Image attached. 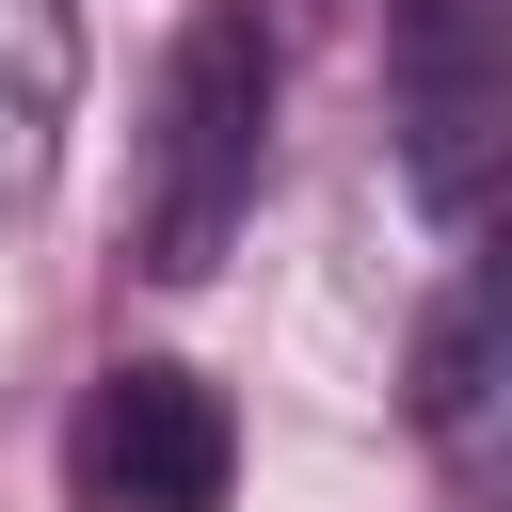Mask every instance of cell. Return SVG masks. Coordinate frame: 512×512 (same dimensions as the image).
<instances>
[{
	"mask_svg": "<svg viewBox=\"0 0 512 512\" xmlns=\"http://www.w3.org/2000/svg\"><path fill=\"white\" fill-rule=\"evenodd\" d=\"M496 128H512L496 0H400V176L448 240H480V208H496Z\"/></svg>",
	"mask_w": 512,
	"mask_h": 512,
	"instance_id": "obj_3",
	"label": "cell"
},
{
	"mask_svg": "<svg viewBox=\"0 0 512 512\" xmlns=\"http://www.w3.org/2000/svg\"><path fill=\"white\" fill-rule=\"evenodd\" d=\"M416 432H432V464L464 480V496H496V288L480 272H448V304L416 320Z\"/></svg>",
	"mask_w": 512,
	"mask_h": 512,
	"instance_id": "obj_4",
	"label": "cell"
},
{
	"mask_svg": "<svg viewBox=\"0 0 512 512\" xmlns=\"http://www.w3.org/2000/svg\"><path fill=\"white\" fill-rule=\"evenodd\" d=\"M64 480H80V512H224V496H240V416H224L208 368L112 352V368L80 384Z\"/></svg>",
	"mask_w": 512,
	"mask_h": 512,
	"instance_id": "obj_2",
	"label": "cell"
},
{
	"mask_svg": "<svg viewBox=\"0 0 512 512\" xmlns=\"http://www.w3.org/2000/svg\"><path fill=\"white\" fill-rule=\"evenodd\" d=\"M64 112H80V16L64 0H0V208L48 192Z\"/></svg>",
	"mask_w": 512,
	"mask_h": 512,
	"instance_id": "obj_5",
	"label": "cell"
},
{
	"mask_svg": "<svg viewBox=\"0 0 512 512\" xmlns=\"http://www.w3.org/2000/svg\"><path fill=\"white\" fill-rule=\"evenodd\" d=\"M256 176H272V16H256V0H208V16L176 32V80H160L144 272H160V288H208L224 240L256 224Z\"/></svg>",
	"mask_w": 512,
	"mask_h": 512,
	"instance_id": "obj_1",
	"label": "cell"
}]
</instances>
